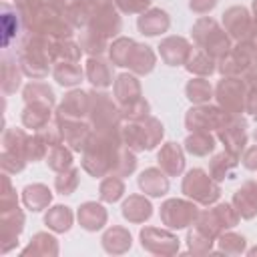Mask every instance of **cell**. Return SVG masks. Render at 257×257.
I'll use <instances>...</instances> for the list:
<instances>
[{
    "label": "cell",
    "instance_id": "46",
    "mask_svg": "<svg viewBox=\"0 0 257 257\" xmlns=\"http://www.w3.org/2000/svg\"><path fill=\"white\" fill-rule=\"evenodd\" d=\"M122 195H124V181H122V177L106 175L100 181V187H98L100 201H104V203H116Z\"/></svg>",
    "mask_w": 257,
    "mask_h": 257
},
{
    "label": "cell",
    "instance_id": "47",
    "mask_svg": "<svg viewBox=\"0 0 257 257\" xmlns=\"http://www.w3.org/2000/svg\"><path fill=\"white\" fill-rule=\"evenodd\" d=\"M80 46L88 56H100L104 50H108V38L92 32L90 28H82L80 32Z\"/></svg>",
    "mask_w": 257,
    "mask_h": 257
},
{
    "label": "cell",
    "instance_id": "48",
    "mask_svg": "<svg viewBox=\"0 0 257 257\" xmlns=\"http://www.w3.org/2000/svg\"><path fill=\"white\" fill-rule=\"evenodd\" d=\"M135 46V40L133 38H126V36H118L112 40V44H108V56H110V62L114 66H126V60H128V54Z\"/></svg>",
    "mask_w": 257,
    "mask_h": 257
},
{
    "label": "cell",
    "instance_id": "3",
    "mask_svg": "<svg viewBox=\"0 0 257 257\" xmlns=\"http://www.w3.org/2000/svg\"><path fill=\"white\" fill-rule=\"evenodd\" d=\"M163 135H165V126L153 114H149L141 120H122V124H120L122 145L135 153L153 151L163 141Z\"/></svg>",
    "mask_w": 257,
    "mask_h": 257
},
{
    "label": "cell",
    "instance_id": "10",
    "mask_svg": "<svg viewBox=\"0 0 257 257\" xmlns=\"http://www.w3.org/2000/svg\"><path fill=\"white\" fill-rule=\"evenodd\" d=\"M231 118V114H227L219 104H195L193 108L187 110L185 114V126L193 133V131H219L227 120Z\"/></svg>",
    "mask_w": 257,
    "mask_h": 257
},
{
    "label": "cell",
    "instance_id": "41",
    "mask_svg": "<svg viewBox=\"0 0 257 257\" xmlns=\"http://www.w3.org/2000/svg\"><path fill=\"white\" fill-rule=\"evenodd\" d=\"M22 96H24V102H40V104H48V106H54L56 102V96H54V90L46 84V82H30L24 86L22 90Z\"/></svg>",
    "mask_w": 257,
    "mask_h": 257
},
{
    "label": "cell",
    "instance_id": "31",
    "mask_svg": "<svg viewBox=\"0 0 257 257\" xmlns=\"http://www.w3.org/2000/svg\"><path fill=\"white\" fill-rule=\"evenodd\" d=\"M52 118V106L40 104V102H28L22 110V124L32 131H42L50 124Z\"/></svg>",
    "mask_w": 257,
    "mask_h": 257
},
{
    "label": "cell",
    "instance_id": "27",
    "mask_svg": "<svg viewBox=\"0 0 257 257\" xmlns=\"http://www.w3.org/2000/svg\"><path fill=\"white\" fill-rule=\"evenodd\" d=\"M120 213L128 223H145L153 215V205L145 195H128L120 207Z\"/></svg>",
    "mask_w": 257,
    "mask_h": 257
},
{
    "label": "cell",
    "instance_id": "2",
    "mask_svg": "<svg viewBox=\"0 0 257 257\" xmlns=\"http://www.w3.org/2000/svg\"><path fill=\"white\" fill-rule=\"evenodd\" d=\"M52 44L54 40L48 36L26 32V36L20 40V46H18V62L26 76L34 80L48 76L50 64H54Z\"/></svg>",
    "mask_w": 257,
    "mask_h": 257
},
{
    "label": "cell",
    "instance_id": "39",
    "mask_svg": "<svg viewBox=\"0 0 257 257\" xmlns=\"http://www.w3.org/2000/svg\"><path fill=\"white\" fill-rule=\"evenodd\" d=\"M22 229H24V213L18 207L2 211V239L4 241H16Z\"/></svg>",
    "mask_w": 257,
    "mask_h": 257
},
{
    "label": "cell",
    "instance_id": "23",
    "mask_svg": "<svg viewBox=\"0 0 257 257\" xmlns=\"http://www.w3.org/2000/svg\"><path fill=\"white\" fill-rule=\"evenodd\" d=\"M137 26H139L141 34H145V36H159L169 30L171 16L161 8H149L139 16Z\"/></svg>",
    "mask_w": 257,
    "mask_h": 257
},
{
    "label": "cell",
    "instance_id": "24",
    "mask_svg": "<svg viewBox=\"0 0 257 257\" xmlns=\"http://www.w3.org/2000/svg\"><path fill=\"white\" fill-rule=\"evenodd\" d=\"M233 205L241 219H253L257 215V181H245L235 191Z\"/></svg>",
    "mask_w": 257,
    "mask_h": 257
},
{
    "label": "cell",
    "instance_id": "59",
    "mask_svg": "<svg viewBox=\"0 0 257 257\" xmlns=\"http://www.w3.org/2000/svg\"><path fill=\"white\" fill-rule=\"evenodd\" d=\"M253 34L257 38V0H253Z\"/></svg>",
    "mask_w": 257,
    "mask_h": 257
},
{
    "label": "cell",
    "instance_id": "16",
    "mask_svg": "<svg viewBox=\"0 0 257 257\" xmlns=\"http://www.w3.org/2000/svg\"><path fill=\"white\" fill-rule=\"evenodd\" d=\"M60 135H62V143L68 145L72 151L82 153L86 141L92 135V124L88 118H54Z\"/></svg>",
    "mask_w": 257,
    "mask_h": 257
},
{
    "label": "cell",
    "instance_id": "44",
    "mask_svg": "<svg viewBox=\"0 0 257 257\" xmlns=\"http://www.w3.org/2000/svg\"><path fill=\"white\" fill-rule=\"evenodd\" d=\"M82 52H84V50H82L80 42H74V40H70V38L54 40V44H52V58H54V62H62V60L78 62Z\"/></svg>",
    "mask_w": 257,
    "mask_h": 257
},
{
    "label": "cell",
    "instance_id": "8",
    "mask_svg": "<svg viewBox=\"0 0 257 257\" xmlns=\"http://www.w3.org/2000/svg\"><path fill=\"white\" fill-rule=\"evenodd\" d=\"M253 66H257V38L239 40L221 60H217V70L223 76H243Z\"/></svg>",
    "mask_w": 257,
    "mask_h": 257
},
{
    "label": "cell",
    "instance_id": "45",
    "mask_svg": "<svg viewBox=\"0 0 257 257\" xmlns=\"http://www.w3.org/2000/svg\"><path fill=\"white\" fill-rule=\"evenodd\" d=\"M22 253L24 255H30V253L32 255H58V241L56 237L48 233H36Z\"/></svg>",
    "mask_w": 257,
    "mask_h": 257
},
{
    "label": "cell",
    "instance_id": "61",
    "mask_svg": "<svg viewBox=\"0 0 257 257\" xmlns=\"http://www.w3.org/2000/svg\"><path fill=\"white\" fill-rule=\"evenodd\" d=\"M249 255H257V247H253V249H249Z\"/></svg>",
    "mask_w": 257,
    "mask_h": 257
},
{
    "label": "cell",
    "instance_id": "35",
    "mask_svg": "<svg viewBox=\"0 0 257 257\" xmlns=\"http://www.w3.org/2000/svg\"><path fill=\"white\" fill-rule=\"evenodd\" d=\"M52 76L58 84L62 86H76L82 76H84V70L78 62H68V60H62V62H54V68H52Z\"/></svg>",
    "mask_w": 257,
    "mask_h": 257
},
{
    "label": "cell",
    "instance_id": "29",
    "mask_svg": "<svg viewBox=\"0 0 257 257\" xmlns=\"http://www.w3.org/2000/svg\"><path fill=\"white\" fill-rule=\"evenodd\" d=\"M133 245V237L128 233V229L120 227V225H112L110 229L104 231L102 235V247L106 253L110 255H120V253H126Z\"/></svg>",
    "mask_w": 257,
    "mask_h": 257
},
{
    "label": "cell",
    "instance_id": "53",
    "mask_svg": "<svg viewBox=\"0 0 257 257\" xmlns=\"http://www.w3.org/2000/svg\"><path fill=\"white\" fill-rule=\"evenodd\" d=\"M120 114H122V120H141L151 114V104L149 100L139 98L126 106H120Z\"/></svg>",
    "mask_w": 257,
    "mask_h": 257
},
{
    "label": "cell",
    "instance_id": "37",
    "mask_svg": "<svg viewBox=\"0 0 257 257\" xmlns=\"http://www.w3.org/2000/svg\"><path fill=\"white\" fill-rule=\"evenodd\" d=\"M66 20L70 22L72 28H86L88 20L92 16V6L86 0H68L66 2Z\"/></svg>",
    "mask_w": 257,
    "mask_h": 257
},
{
    "label": "cell",
    "instance_id": "1",
    "mask_svg": "<svg viewBox=\"0 0 257 257\" xmlns=\"http://www.w3.org/2000/svg\"><path fill=\"white\" fill-rule=\"evenodd\" d=\"M122 147L124 145H122L120 133L104 135V133L92 131L90 139L82 149V169L94 179L112 175Z\"/></svg>",
    "mask_w": 257,
    "mask_h": 257
},
{
    "label": "cell",
    "instance_id": "22",
    "mask_svg": "<svg viewBox=\"0 0 257 257\" xmlns=\"http://www.w3.org/2000/svg\"><path fill=\"white\" fill-rule=\"evenodd\" d=\"M137 183H139V189L145 193V195H151V197H163V195H167V191H169V175L159 167H149V169H145L141 175H139V179H137Z\"/></svg>",
    "mask_w": 257,
    "mask_h": 257
},
{
    "label": "cell",
    "instance_id": "12",
    "mask_svg": "<svg viewBox=\"0 0 257 257\" xmlns=\"http://www.w3.org/2000/svg\"><path fill=\"white\" fill-rule=\"evenodd\" d=\"M217 139L223 143L227 153H231V155L241 159V155L245 151V145H247V120L241 114L231 116L217 131Z\"/></svg>",
    "mask_w": 257,
    "mask_h": 257
},
{
    "label": "cell",
    "instance_id": "38",
    "mask_svg": "<svg viewBox=\"0 0 257 257\" xmlns=\"http://www.w3.org/2000/svg\"><path fill=\"white\" fill-rule=\"evenodd\" d=\"M44 223L48 225V229H52L54 233H64L72 227V211L66 205H54L52 209L46 211L44 215Z\"/></svg>",
    "mask_w": 257,
    "mask_h": 257
},
{
    "label": "cell",
    "instance_id": "43",
    "mask_svg": "<svg viewBox=\"0 0 257 257\" xmlns=\"http://www.w3.org/2000/svg\"><path fill=\"white\" fill-rule=\"evenodd\" d=\"M46 165L56 173L70 169L72 167V149L64 143L50 147L48 153H46Z\"/></svg>",
    "mask_w": 257,
    "mask_h": 257
},
{
    "label": "cell",
    "instance_id": "40",
    "mask_svg": "<svg viewBox=\"0 0 257 257\" xmlns=\"http://www.w3.org/2000/svg\"><path fill=\"white\" fill-rule=\"evenodd\" d=\"M185 94L193 104H205L213 96V86L205 76H195L185 84Z\"/></svg>",
    "mask_w": 257,
    "mask_h": 257
},
{
    "label": "cell",
    "instance_id": "19",
    "mask_svg": "<svg viewBox=\"0 0 257 257\" xmlns=\"http://www.w3.org/2000/svg\"><path fill=\"white\" fill-rule=\"evenodd\" d=\"M112 62L110 60H104L102 56H88L86 60V66H84V76L88 78V82L94 86V88H106L110 86L114 80V74H112Z\"/></svg>",
    "mask_w": 257,
    "mask_h": 257
},
{
    "label": "cell",
    "instance_id": "21",
    "mask_svg": "<svg viewBox=\"0 0 257 257\" xmlns=\"http://www.w3.org/2000/svg\"><path fill=\"white\" fill-rule=\"evenodd\" d=\"M157 163L159 167L169 175V177H179L185 169V153L183 147L169 141L161 147V151L157 153Z\"/></svg>",
    "mask_w": 257,
    "mask_h": 257
},
{
    "label": "cell",
    "instance_id": "60",
    "mask_svg": "<svg viewBox=\"0 0 257 257\" xmlns=\"http://www.w3.org/2000/svg\"><path fill=\"white\" fill-rule=\"evenodd\" d=\"M90 6H92V10L96 8V6H100V4H108V2H112V0H86Z\"/></svg>",
    "mask_w": 257,
    "mask_h": 257
},
{
    "label": "cell",
    "instance_id": "50",
    "mask_svg": "<svg viewBox=\"0 0 257 257\" xmlns=\"http://www.w3.org/2000/svg\"><path fill=\"white\" fill-rule=\"evenodd\" d=\"M217 241H219V249L223 253H229V255H241L245 251V247H247L245 237L243 235H237L233 231H223L217 237Z\"/></svg>",
    "mask_w": 257,
    "mask_h": 257
},
{
    "label": "cell",
    "instance_id": "34",
    "mask_svg": "<svg viewBox=\"0 0 257 257\" xmlns=\"http://www.w3.org/2000/svg\"><path fill=\"white\" fill-rule=\"evenodd\" d=\"M185 68L195 76H211L217 70V60L211 54H207L203 48L197 46V48H193L189 60L185 62Z\"/></svg>",
    "mask_w": 257,
    "mask_h": 257
},
{
    "label": "cell",
    "instance_id": "14",
    "mask_svg": "<svg viewBox=\"0 0 257 257\" xmlns=\"http://www.w3.org/2000/svg\"><path fill=\"white\" fill-rule=\"evenodd\" d=\"M86 28H90L92 32H96L104 38L116 36L122 28V20H120V14H118V8L114 6V2L96 6L92 10V16H90Z\"/></svg>",
    "mask_w": 257,
    "mask_h": 257
},
{
    "label": "cell",
    "instance_id": "56",
    "mask_svg": "<svg viewBox=\"0 0 257 257\" xmlns=\"http://www.w3.org/2000/svg\"><path fill=\"white\" fill-rule=\"evenodd\" d=\"M217 2H219V0H189V8H191L195 14L203 16V14L211 12V10L217 6Z\"/></svg>",
    "mask_w": 257,
    "mask_h": 257
},
{
    "label": "cell",
    "instance_id": "7",
    "mask_svg": "<svg viewBox=\"0 0 257 257\" xmlns=\"http://www.w3.org/2000/svg\"><path fill=\"white\" fill-rule=\"evenodd\" d=\"M181 191L185 197H189L191 201L205 205V207L213 205L221 197L219 183L205 169H199V167L187 171V175L183 177V183H181Z\"/></svg>",
    "mask_w": 257,
    "mask_h": 257
},
{
    "label": "cell",
    "instance_id": "36",
    "mask_svg": "<svg viewBox=\"0 0 257 257\" xmlns=\"http://www.w3.org/2000/svg\"><path fill=\"white\" fill-rule=\"evenodd\" d=\"M28 139L30 137L22 128H6L2 137V145H4L2 151L10 155H18L28 161Z\"/></svg>",
    "mask_w": 257,
    "mask_h": 257
},
{
    "label": "cell",
    "instance_id": "55",
    "mask_svg": "<svg viewBox=\"0 0 257 257\" xmlns=\"http://www.w3.org/2000/svg\"><path fill=\"white\" fill-rule=\"evenodd\" d=\"M153 0H114V6L124 14H143Z\"/></svg>",
    "mask_w": 257,
    "mask_h": 257
},
{
    "label": "cell",
    "instance_id": "54",
    "mask_svg": "<svg viewBox=\"0 0 257 257\" xmlns=\"http://www.w3.org/2000/svg\"><path fill=\"white\" fill-rule=\"evenodd\" d=\"M50 145L46 143V139L42 137L40 131H36V135H32L28 139V161H40V159H46V153H48Z\"/></svg>",
    "mask_w": 257,
    "mask_h": 257
},
{
    "label": "cell",
    "instance_id": "33",
    "mask_svg": "<svg viewBox=\"0 0 257 257\" xmlns=\"http://www.w3.org/2000/svg\"><path fill=\"white\" fill-rule=\"evenodd\" d=\"M52 201V193L46 185L42 183H34V185H26L22 191V203L30 209V211H42L50 205Z\"/></svg>",
    "mask_w": 257,
    "mask_h": 257
},
{
    "label": "cell",
    "instance_id": "15",
    "mask_svg": "<svg viewBox=\"0 0 257 257\" xmlns=\"http://www.w3.org/2000/svg\"><path fill=\"white\" fill-rule=\"evenodd\" d=\"M223 28L231 36V40H247L255 38L253 34V16L245 6H231L223 12Z\"/></svg>",
    "mask_w": 257,
    "mask_h": 257
},
{
    "label": "cell",
    "instance_id": "30",
    "mask_svg": "<svg viewBox=\"0 0 257 257\" xmlns=\"http://www.w3.org/2000/svg\"><path fill=\"white\" fill-rule=\"evenodd\" d=\"M0 22H2V46L4 48H8L10 46V42L18 36V32H20V28L24 26V22H22V16H20V12H18V8L14 6H10V4H2V14H0Z\"/></svg>",
    "mask_w": 257,
    "mask_h": 257
},
{
    "label": "cell",
    "instance_id": "57",
    "mask_svg": "<svg viewBox=\"0 0 257 257\" xmlns=\"http://www.w3.org/2000/svg\"><path fill=\"white\" fill-rule=\"evenodd\" d=\"M241 163L247 171H257V143L249 149L243 151V157H241Z\"/></svg>",
    "mask_w": 257,
    "mask_h": 257
},
{
    "label": "cell",
    "instance_id": "25",
    "mask_svg": "<svg viewBox=\"0 0 257 257\" xmlns=\"http://www.w3.org/2000/svg\"><path fill=\"white\" fill-rule=\"evenodd\" d=\"M76 217H78L80 227L86 229V231H98V229H102V227L106 225V221H108L106 209H104L100 203H96V201H86V203H82V205L78 207V211H76Z\"/></svg>",
    "mask_w": 257,
    "mask_h": 257
},
{
    "label": "cell",
    "instance_id": "28",
    "mask_svg": "<svg viewBox=\"0 0 257 257\" xmlns=\"http://www.w3.org/2000/svg\"><path fill=\"white\" fill-rule=\"evenodd\" d=\"M237 167H239V157L223 151L219 155H215L209 161V175L219 183L225 179H235L237 175Z\"/></svg>",
    "mask_w": 257,
    "mask_h": 257
},
{
    "label": "cell",
    "instance_id": "51",
    "mask_svg": "<svg viewBox=\"0 0 257 257\" xmlns=\"http://www.w3.org/2000/svg\"><path fill=\"white\" fill-rule=\"evenodd\" d=\"M213 243L215 239L207 237L205 233H201L199 229H189L187 233V245H189V251L195 253V255H205V253H211L213 249Z\"/></svg>",
    "mask_w": 257,
    "mask_h": 257
},
{
    "label": "cell",
    "instance_id": "26",
    "mask_svg": "<svg viewBox=\"0 0 257 257\" xmlns=\"http://www.w3.org/2000/svg\"><path fill=\"white\" fill-rule=\"evenodd\" d=\"M155 64H157V54H155V50H153L151 46H147V44L135 42V46H133V50H131V54H128V60H126V68H128L131 72L143 76V74H149V72L155 68Z\"/></svg>",
    "mask_w": 257,
    "mask_h": 257
},
{
    "label": "cell",
    "instance_id": "13",
    "mask_svg": "<svg viewBox=\"0 0 257 257\" xmlns=\"http://www.w3.org/2000/svg\"><path fill=\"white\" fill-rule=\"evenodd\" d=\"M141 245L153 255H175L179 251V239L169 229L145 227L141 229Z\"/></svg>",
    "mask_w": 257,
    "mask_h": 257
},
{
    "label": "cell",
    "instance_id": "58",
    "mask_svg": "<svg viewBox=\"0 0 257 257\" xmlns=\"http://www.w3.org/2000/svg\"><path fill=\"white\" fill-rule=\"evenodd\" d=\"M243 80H245V84H247V90L257 92V66L249 68V70L243 74Z\"/></svg>",
    "mask_w": 257,
    "mask_h": 257
},
{
    "label": "cell",
    "instance_id": "11",
    "mask_svg": "<svg viewBox=\"0 0 257 257\" xmlns=\"http://www.w3.org/2000/svg\"><path fill=\"white\" fill-rule=\"evenodd\" d=\"M161 223L167 227V229H185L189 225L195 223L197 215H199V209H197V203L195 201H185V199H167L163 205H161Z\"/></svg>",
    "mask_w": 257,
    "mask_h": 257
},
{
    "label": "cell",
    "instance_id": "52",
    "mask_svg": "<svg viewBox=\"0 0 257 257\" xmlns=\"http://www.w3.org/2000/svg\"><path fill=\"white\" fill-rule=\"evenodd\" d=\"M135 169H137V155H135V151H131L128 147H122L112 175H116V177H128V175L135 173Z\"/></svg>",
    "mask_w": 257,
    "mask_h": 257
},
{
    "label": "cell",
    "instance_id": "4",
    "mask_svg": "<svg viewBox=\"0 0 257 257\" xmlns=\"http://www.w3.org/2000/svg\"><path fill=\"white\" fill-rule=\"evenodd\" d=\"M88 94H90L88 120L92 124V131L104 133V135L120 133L122 114H120L118 102L108 92H102L100 88H92V90H88Z\"/></svg>",
    "mask_w": 257,
    "mask_h": 257
},
{
    "label": "cell",
    "instance_id": "17",
    "mask_svg": "<svg viewBox=\"0 0 257 257\" xmlns=\"http://www.w3.org/2000/svg\"><path fill=\"white\" fill-rule=\"evenodd\" d=\"M90 112V94L86 90L74 88L64 94L62 102L58 104L54 118H88Z\"/></svg>",
    "mask_w": 257,
    "mask_h": 257
},
{
    "label": "cell",
    "instance_id": "32",
    "mask_svg": "<svg viewBox=\"0 0 257 257\" xmlns=\"http://www.w3.org/2000/svg\"><path fill=\"white\" fill-rule=\"evenodd\" d=\"M183 149L193 157H207L215 151V137L209 131H193L185 139Z\"/></svg>",
    "mask_w": 257,
    "mask_h": 257
},
{
    "label": "cell",
    "instance_id": "49",
    "mask_svg": "<svg viewBox=\"0 0 257 257\" xmlns=\"http://www.w3.org/2000/svg\"><path fill=\"white\" fill-rule=\"evenodd\" d=\"M78 181H80V171L70 167L66 171H60L54 179V189L60 193V195H72L78 187Z\"/></svg>",
    "mask_w": 257,
    "mask_h": 257
},
{
    "label": "cell",
    "instance_id": "62",
    "mask_svg": "<svg viewBox=\"0 0 257 257\" xmlns=\"http://www.w3.org/2000/svg\"><path fill=\"white\" fill-rule=\"evenodd\" d=\"M253 139H255V143H257V128H255V133H253Z\"/></svg>",
    "mask_w": 257,
    "mask_h": 257
},
{
    "label": "cell",
    "instance_id": "18",
    "mask_svg": "<svg viewBox=\"0 0 257 257\" xmlns=\"http://www.w3.org/2000/svg\"><path fill=\"white\" fill-rule=\"evenodd\" d=\"M191 52H193V46L183 36H167L159 44V54L163 62L169 66H185Z\"/></svg>",
    "mask_w": 257,
    "mask_h": 257
},
{
    "label": "cell",
    "instance_id": "5",
    "mask_svg": "<svg viewBox=\"0 0 257 257\" xmlns=\"http://www.w3.org/2000/svg\"><path fill=\"white\" fill-rule=\"evenodd\" d=\"M191 34H193V40L199 48H203L207 54H211L215 60H221L231 48V36L227 34V30L215 20V18H209V16H201L193 28H191Z\"/></svg>",
    "mask_w": 257,
    "mask_h": 257
},
{
    "label": "cell",
    "instance_id": "63",
    "mask_svg": "<svg viewBox=\"0 0 257 257\" xmlns=\"http://www.w3.org/2000/svg\"><path fill=\"white\" fill-rule=\"evenodd\" d=\"M14 2H20V0H14Z\"/></svg>",
    "mask_w": 257,
    "mask_h": 257
},
{
    "label": "cell",
    "instance_id": "20",
    "mask_svg": "<svg viewBox=\"0 0 257 257\" xmlns=\"http://www.w3.org/2000/svg\"><path fill=\"white\" fill-rule=\"evenodd\" d=\"M112 92H114V100L118 102V106H126L131 102L143 98V88H141L139 78L128 72H122L114 78Z\"/></svg>",
    "mask_w": 257,
    "mask_h": 257
},
{
    "label": "cell",
    "instance_id": "6",
    "mask_svg": "<svg viewBox=\"0 0 257 257\" xmlns=\"http://www.w3.org/2000/svg\"><path fill=\"white\" fill-rule=\"evenodd\" d=\"M241 215L237 213L233 203H219L213 209H203L199 211L193 227L199 229L201 233H205L211 239H217L223 231L233 229L239 223Z\"/></svg>",
    "mask_w": 257,
    "mask_h": 257
},
{
    "label": "cell",
    "instance_id": "9",
    "mask_svg": "<svg viewBox=\"0 0 257 257\" xmlns=\"http://www.w3.org/2000/svg\"><path fill=\"white\" fill-rule=\"evenodd\" d=\"M215 98L227 114H243L247 104V84L243 76H223L215 86Z\"/></svg>",
    "mask_w": 257,
    "mask_h": 257
},
{
    "label": "cell",
    "instance_id": "42",
    "mask_svg": "<svg viewBox=\"0 0 257 257\" xmlns=\"http://www.w3.org/2000/svg\"><path fill=\"white\" fill-rule=\"evenodd\" d=\"M20 62H16L10 56L2 58V90L4 94H12L18 86H20V78H22V68H18Z\"/></svg>",
    "mask_w": 257,
    "mask_h": 257
}]
</instances>
